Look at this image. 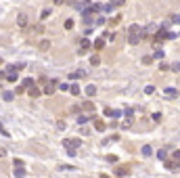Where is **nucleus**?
Instances as JSON below:
<instances>
[{
    "label": "nucleus",
    "instance_id": "e433bc0d",
    "mask_svg": "<svg viewBox=\"0 0 180 178\" xmlns=\"http://www.w3.org/2000/svg\"><path fill=\"white\" fill-rule=\"evenodd\" d=\"M34 32H38V34H42V32H44V27H42V25H36V27H34Z\"/></svg>",
    "mask_w": 180,
    "mask_h": 178
},
{
    "label": "nucleus",
    "instance_id": "2f4dec72",
    "mask_svg": "<svg viewBox=\"0 0 180 178\" xmlns=\"http://www.w3.org/2000/svg\"><path fill=\"white\" fill-rule=\"evenodd\" d=\"M103 113H105L107 117H111V115H113V109H105V111H103Z\"/></svg>",
    "mask_w": 180,
    "mask_h": 178
},
{
    "label": "nucleus",
    "instance_id": "f3484780",
    "mask_svg": "<svg viewBox=\"0 0 180 178\" xmlns=\"http://www.w3.org/2000/svg\"><path fill=\"white\" fill-rule=\"evenodd\" d=\"M2 99H4V101H13V99H15V92H11V90H6V92L2 94Z\"/></svg>",
    "mask_w": 180,
    "mask_h": 178
},
{
    "label": "nucleus",
    "instance_id": "a878e982",
    "mask_svg": "<svg viewBox=\"0 0 180 178\" xmlns=\"http://www.w3.org/2000/svg\"><path fill=\"white\" fill-rule=\"evenodd\" d=\"M128 174V168H117V176H126Z\"/></svg>",
    "mask_w": 180,
    "mask_h": 178
},
{
    "label": "nucleus",
    "instance_id": "ddd939ff",
    "mask_svg": "<svg viewBox=\"0 0 180 178\" xmlns=\"http://www.w3.org/2000/svg\"><path fill=\"white\" fill-rule=\"evenodd\" d=\"M166 94L172 97V99H176L178 97V90H176V88H166Z\"/></svg>",
    "mask_w": 180,
    "mask_h": 178
},
{
    "label": "nucleus",
    "instance_id": "ea45409f",
    "mask_svg": "<svg viewBox=\"0 0 180 178\" xmlns=\"http://www.w3.org/2000/svg\"><path fill=\"white\" fill-rule=\"evenodd\" d=\"M101 178H111V176H107V174H103V176H101Z\"/></svg>",
    "mask_w": 180,
    "mask_h": 178
},
{
    "label": "nucleus",
    "instance_id": "f03ea898",
    "mask_svg": "<svg viewBox=\"0 0 180 178\" xmlns=\"http://www.w3.org/2000/svg\"><path fill=\"white\" fill-rule=\"evenodd\" d=\"M63 145H65V149H76L78 151V147L82 145V141L80 138H67V141H63Z\"/></svg>",
    "mask_w": 180,
    "mask_h": 178
},
{
    "label": "nucleus",
    "instance_id": "f257e3e1",
    "mask_svg": "<svg viewBox=\"0 0 180 178\" xmlns=\"http://www.w3.org/2000/svg\"><path fill=\"white\" fill-rule=\"evenodd\" d=\"M38 82H40V84L44 86V90H42L44 94H55L57 86H59V82H57V80H46V78H40Z\"/></svg>",
    "mask_w": 180,
    "mask_h": 178
},
{
    "label": "nucleus",
    "instance_id": "6e6552de",
    "mask_svg": "<svg viewBox=\"0 0 180 178\" xmlns=\"http://www.w3.org/2000/svg\"><path fill=\"white\" fill-rule=\"evenodd\" d=\"M80 109H82V111H88V113H90V111H94V105L90 103V101H86V103H84V105H82Z\"/></svg>",
    "mask_w": 180,
    "mask_h": 178
},
{
    "label": "nucleus",
    "instance_id": "f8f14e48",
    "mask_svg": "<svg viewBox=\"0 0 180 178\" xmlns=\"http://www.w3.org/2000/svg\"><path fill=\"white\" fill-rule=\"evenodd\" d=\"M166 168H168V170H174V172H176V170H178V164H176V161H172V159H168V161H166Z\"/></svg>",
    "mask_w": 180,
    "mask_h": 178
},
{
    "label": "nucleus",
    "instance_id": "5701e85b",
    "mask_svg": "<svg viewBox=\"0 0 180 178\" xmlns=\"http://www.w3.org/2000/svg\"><path fill=\"white\" fill-rule=\"evenodd\" d=\"M151 153H153V149H151L149 145H145V147H143V155H151Z\"/></svg>",
    "mask_w": 180,
    "mask_h": 178
},
{
    "label": "nucleus",
    "instance_id": "a19ab883",
    "mask_svg": "<svg viewBox=\"0 0 180 178\" xmlns=\"http://www.w3.org/2000/svg\"><path fill=\"white\" fill-rule=\"evenodd\" d=\"M2 130H4V128H2V124H0V132H2Z\"/></svg>",
    "mask_w": 180,
    "mask_h": 178
},
{
    "label": "nucleus",
    "instance_id": "c756f323",
    "mask_svg": "<svg viewBox=\"0 0 180 178\" xmlns=\"http://www.w3.org/2000/svg\"><path fill=\"white\" fill-rule=\"evenodd\" d=\"M155 59H163V50L157 48V50H155Z\"/></svg>",
    "mask_w": 180,
    "mask_h": 178
},
{
    "label": "nucleus",
    "instance_id": "b1692460",
    "mask_svg": "<svg viewBox=\"0 0 180 178\" xmlns=\"http://www.w3.org/2000/svg\"><path fill=\"white\" fill-rule=\"evenodd\" d=\"M90 63H92L94 67H99V65H101V59H99V57H92V59H90Z\"/></svg>",
    "mask_w": 180,
    "mask_h": 178
},
{
    "label": "nucleus",
    "instance_id": "58836bf2",
    "mask_svg": "<svg viewBox=\"0 0 180 178\" xmlns=\"http://www.w3.org/2000/svg\"><path fill=\"white\" fill-rule=\"evenodd\" d=\"M65 2V0H55V4H63Z\"/></svg>",
    "mask_w": 180,
    "mask_h": 178
},
{
    "label": "nucleus",
    "instance_id": "7c9ffc66",
    "mask_svg": "<svg viewBox=\"0 0 180 178\" xmlns=\"http://www.w3.org/2000/svg\"><path fill=\"white\" fill-rule=\"evenodd\" d=\"M145 92H147V94H153V92H155V86H147Z\"/></svg>",
    "mask_w": 180,
    "mask_h": 178
},
{
    "label": "nucleus",
    "instance_id": "f704fd0d",
    "mask_svg": "<svg viewBox=\"0 0 180 178\" xmlns=\"http://www.w3.org/2000/svg\"><path fill=\"white\" fill-rule=\"evenodd\" d=\"M80 111H82L80 107H71V113H76V115H80Z\"/></svg>",
    "mask_w": 180,
    "mask_h": 178
},
{
    "label": "nucleus",
    "instance_id": "39448f33",
    "mask_svg": "<svg viewBox=\"0 0 180 178\" xmlns=\"http://www.w3.org/2000/svg\"><path fill=\"white\" fill-rule=\"evenodd\" d=\"M92 122H94V128H96V130H101V132L107 128V126H105V122H103V120H99V117H92Z\"/></svg>",
    "mask_w": 180,
    "mask_h": 178
},
{
    "label": "nucleus",
    "instance_id": "412c9836",
    "mask_svg": "<svg viewBox=\"0 0 180 178\" xmlns=\"http://www.w3.org/2000/svg\"><path fill=\"white\" fill-rule=\"evenodd\" d=\"M88 120H92L90 115H78V124H86Z\"/></svg>",
    "mask_w": 180,
    "mask_h": 178
},
{
    "label": "nucleus",
    "instance_id": "c9c22d12",
    "mask_svg": "<svg viewBox=\"0 0 180 178\" xmlns=\"http://www.w3.org/2000/svg\"><path fill=\"white\" fill-rule=\"evenodd\" d=\"M15 168H23V161H21V159H15Z\"/></svg>",
    "mask_w": 180,
    "mask_h": 178
},
{
    "label": "nucleus",
    "instance_id": "4468645a",
    "mask_svg": "<svg viewBox=\"0 0 180 178\" xmlns=\"http://www.w3.org/2000/svg\"><path fill=\"white\" fill-rule=\"evenodd\" d=\"M80 44H82V46H80V53H86V50L90 48V42H88V40H82Z\"/></svg>",
    "mask_w": 180,
    "mask_h": 178
},
{
    "label": "nucleus",
    "instance_id": "4be33fe9",
    "mask_svg": "<svg viewBox=\"0 0 180 178\" xmlns=\"http://www.w3.org/2000/svg\"><path fill=\"white\" fill-rule=\"evenodd\" d=\"M124 2H126V0H111V6H124Z\"/></svg>",
    "mask_w": 180,
    "mask_h": 178
},
{
    "label": "nucleus",
    "instance_id": "393cba45",
    "mask_svg": "<svg viewBox=\"0 0 180 178\" xmlns=\"http://www.w3.org/2000/svg\"><path fill=\"white\" fill-rule=\"evenodd\" d=\"M107 161L109 164H117V157H115V155H107Z\"/></svg>",
    "mask_w": 180,
    "mask_h": 178
},
{
    "label": "nucleus",
    "instance_id": "bb28decb",
    "mask_svg": "<svg viewBox=\"0 0 180 178\" xmlns=\"http://www.w3.org/2000/svg\"><path fill=\"white\" fill-rule=\"evenodd\" d=\"M13 67H15V71H19V69H23V67H25V63H23V61H21V63H17V65H13Z\"/></svg>",
    "mask_w": 180,
    "mask_h": 178
},
{
    "label": "nucleus",
    "instance_id": "dca6fc26",
    "mask_svg": "<svg viewBox=\"0 0 180 178\" xmlns=\"http://www.w3.org/2000/svg\"><path fill=\"white\" fill-rule=\"evenodd\" d=\"M48 48H50V42L48 40H42L40 42V50H48Z\"/></svg>",
    "mask_w": 180,
    "mask_h": 178
},
{
    "label": "nucleus",
    "instance_id": "9d476101",
    "mask_svg": "<svg viewBox=\"0 0 180 178\" xmlns=\"http://www.w3.org/2000/svg\"><path fill=\"white\" fill-rule=\"evenodd\" d=\"M94 92H96V86H94V84H88V86H86V94H88V97H92Z\"/></svg>",
    "mask_w": 180,
    "mask_h": 178
},
{
    "label": "nucleus",
    "instance_id": "0eeeda50",
    "mask_svg": "<svg viewBox=\"0 0 180 178\" xmlns=\"http://www.w3.org/2000/svg\"><path fill=\"white\" fill-rule=\"evenodd\" d=\"M140 40H143V38L136 36V34H128V42H130V44H138Z\"/></svg>",
    "mask_w": 180,
    "mask_h": 178
},
{
    "label": "nucleus",
    "instance_id": "6ab92c4d",
    "mask_svg": "<svg viewBox=\"0 0 180 178\" xmlns=\"http://www.w3.org/2000/svg\"><path fill=\"white\" fill-rule=\"evenodd\" d=\"M15 176H17V178H23V176H25V170H23V168H15Z\"/></svg>",
    "mask_w": 180,
    "mask_h": 178
},
{
    "label": "nucleus",
    "instance_id": "9b49d317",
    "mask_svg": "<svg viewBox=\"0 0 180 178\" xmlns=\"http://www.w3.org/2000/svg\"><path fill=\"white\" fill-rule=\"evenodd\" d=\"M21 86H23L25 90H27V88H32V86H34V78H25V80H23V84H21Z\"/></svg>",
    "mask_w": 180,
    "mask_h": 178
},
{
    "label": "nucleus",
    "instance_id": "79ce46f5",
    "mask_svg": "<svg viewBox=\"0 0 180 178\" xmlns=\"http://www.w3.org/2000/svg\"><path fill=\"white\" fill-rule=\"evenodd\" d=\"M0 63H2V57H0Z\"/></svg>",
    "mask_w": 180,
    "mask_h": 178
},
{
    "label": "nucleus",
    "instance_id": "1a4fd4ad",
    "mask_svg": "<svg viewBox=\"0 0 180 178\" xmlns=\"http://www.w3.org/2000/svg\"><path fill=\"white\" fill-rule=\"evenodd\" d=\"M67 90H69L73 97H78V94H80V86H78V84H71L69 88H67Z\"/></svg>",
    "mask_w": 180,
    "mask_h": 178
},
{
    "label": "nucleus",
    "instance_id": "423d86ee",
    "mask_svg": "<svg viewBox=\"0 0 180 178\" xmlns=\"http://www.w3.org/2000/svg\"><path fill=\"white\" fill-rule=\"evenodd\" d=\"M17 25H19V27H25V25H27V17H25L23 13L17 17Z\"/></svg>",
    "mask_w": 180,
    "mask_h": 178
},
{
    "label": "nucleus",
    "instance_id": "a211bd4d",
    "mask_svg": "<svg viewBox=\"0 0 180 178\" xmlns=\"http://www.w3.org/2000/svg\"><path fill=\"white\" fill-rule=\"evenodd\" d=\"M103 46H105V38H99V40L94 42V48H99V50H101Z\"/></svg>",
    "mask_w": 180,
    "mask_h": 178
},
{
    "label": "nucleus",
    "instance_id": "c85d7f7f",
    "mask_svg": "<svg viewBox=\"0 0 180 178\" xmlns=\"http://www.w3.org/2000/svg\"><path fill=\"white\" fill-rule=\"evenodd\" d=\"M57 130H65V122H63V120L57 122Z\"/></svg>",
    "mask_w": 180,
    "mask_h": 178
},
{
    "label": "nucleus",
    "instance_id": "20e7f679",
    "mask_svg": "<svg viewBox=\"0 0 180 178\" xmlns=\"http://www.w3.org/2000/svg\"><path fill=\"white\" fill-rule=\"evenodd\" d=\"M80 78H86V71L84 69H78V71H71L69 74V80H80Z\"/></svg>",
    "mask_w": 180,
    "mask_h": 178
},
{
    "label": "nucleus",
    "instance_id": "7ed1b4c3",
    "mask_svg": "<svg viewBox=\"0 0 180 178\" xmlns=\"http://www.w3.org/2000/svg\"><path fill=\"white\" fill-rule=\"evenodd\" d=\"M27 94H30L32 99H38V97L42 94V88H40V86H32V88H27Z\"/></svg>",
    "mask_w": 180,
    "mask_h": 178
},
{
    "label": "nucleus",
    "instance_id": "473e14b6",
    "mask_svg": "<svg viewBox=\"0 0 180 178\" xmlns=\"http://www.w3.org/2000/svg\"><path fill=\"white\" fill-rule=\"evenodd\" d=\"M151 61H153V57H143V63H145V65H149Z\"/></svg>",
    "mask_w": 180,
    "mask_h": 178
},
{
    "label": "nucleus",
    "instance_id": "2eb2a0df",
    "mask_svg": "<svg viewBox=\"0 0 180 178\" xmlns=\"http://www.w3.org/2000/svg\"><path fill=\"white\" fill-rule=\"evenodd\" d=\"M122 128H124V130H128V128H132V117H126V120L122 122Z\"/></svg>",
    "mask_w": 180,
    "mask_h": 178
},
{
    "label": "nucleus",
    "instance_id": "aec40b11",
    "mask_svg": "<svg viewBox=\"0 0 180 178\" xmlns=\"http://www.w3.org/2000/svg\"><path fill=\"white\" fill-rule=\"evenodd\" d=\"M157 157H159V159H166V157H168V151H166V149H159V151H157Z\"/></svg>",
    "mask_w": 180,
    "mask_h": 178
},
{
    "label": "nucleus",
    "instance_id": "72a5a7b5",
    "mask_svg": "<svg viewBox=\"0 0 180 178\" xmlns=\"http://www.w3.org/2000/svg\"><path fill=\"white\" fill-rule=\"evenodd\" d=\"M48 15H50V9H44V11H42V17H44V19H46Z\"/></svg>",
    "mask_w": 180,
    "mask_h": 178
},
{
    "label": "nucleus",
    "instance_id": "cd10ccee",
    "mask_svg": "<svg viewBox=\"0 0 180 178\" xmlns=\"http://www.w3.org/2000/svg\"><path fill=\"white\" fill-rule=\"evenodd\" d=\"M71 27H73V21L67 19V21H65V30H71Z\"/></svg>",
    "mask_w": 180,
    "mask_h": 178
},
{
    "label": "nucleus",
    "instance_id": "4c0bfd02",
    "mask_svg": "<svg viewBox=\"0 0 180 178\" xmlns=\"http://www.w3.org/2000/svg\"><path fill=\"white\" fill-rule=\"evenodd\" d=\"M2 155H6V151H4L2 147H0V157H2Z\"/></svg>",
    "mask_w": 180,
    "mask_h": 178
}]
</instances>
